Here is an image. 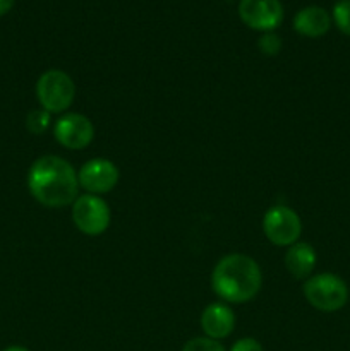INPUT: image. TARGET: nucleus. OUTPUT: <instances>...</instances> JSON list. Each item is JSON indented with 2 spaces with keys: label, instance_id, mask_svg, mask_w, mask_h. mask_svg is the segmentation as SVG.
<instances>
[{
  "label": "nucleus",
  "instance_id": "obj_1",
  "mask_svg": "<svg viewBox=\"0 0 350 351\" xmlns=\"http://www.w3.org/2000/svg\"><path fill=\"white\" fill-rule=\"evenodd\" d=\"M27 189L45 208H65L78 199V171L64 158L47 154L31 165L27 171Z\"/></svg>",
  "mask_w": 350,
  "mask_h": 351
},
{
  "label": "nucleus",
  "instance_id": "obj_2",
  "mask_svg": "<svg viewBox=\"0 0 350 351\" xmlns=\"http://www.w3.org/2000/svg\"><path fill=\"white\" fill-rule=\"evenodd\" d=\"M263 274L253 257L246 254H229L216 263L211 273V288L229 304H246L261 290Z\"/></svg>",
  "mask_w": 350,
  "mask_h": 351
},
{
  "label": "nucleus",
  "instance_id": "obj_3",
  "mask_svg": "<svg viewBox=\"0 0 350 351\" xmlns=\"http://www.w3.org/2000/svg\"><path fill=\"white\" fill-rule=\"evenodd\" d=\"M345 281L333 273H319L307 278L304 283V297L321 312H336L349 300Z\"/></svg>",
  "mask_w": 350,
  "mask_h": 351
},
{
  "label": "nucleus",
  "instance_id": "obj_4",
  "mask_svg": "<svg viewBox=\"0 0 350 351\" xmlns=\"http://www.w3.org/2000/svg\"><path fill=\"white\" fill-rule=\"evenodd\" d=\"M36 98L41 108L48 113H62L75 98V84L67 72L50 69L43 72L36 82Z\"/></svg>",
  "mask_w": 350,
  "mask_h": 351
},
{
  "label": "nucleus",
  "instance_id": "obj_5",
  "mask_svg": "<svg viewBox=\"0 0 350 351\" xmlns=\"http://www.w3.org/2000/svg\"><path fill=\"white\" fill-rule=\"evenodd\" d=\"M263 232L273 245L290 247L301 239L302 221L294 209L278 204L264 213Z\"/></svg>",
  "mask_w": 350,
  "mask_h": 351
},
{
  "label": "nucleus",
  "instance_id": "obj_6",
  "mask_svg": "<svg viewBox=\"0 0 350 351\" xmlns=\"http://www.w3.org/2000/svg\"><path fill=\"white\" fill-rule=\"evenodd\" d=\"M72 221L88 237H98L110 226V208L100 195L82 194L72 202Z\"/></svg>",
  "mask_w": 350,
  "mask_h": 351
},
{
  "label": "nucleus",
  "instance_id": "obj_7",
  "mask_svg": "<svg viewBox=\"0 0 350 351\" xmlns=\"http://www.w3.org/2000/svg\"><path fill=\"white\" fill-rule=\"evenodd\" d=\"M78 180L79 187L84 189L86 194H108L119 184L120 171L113 161L105 160V158H95V160L86 161L79 168Z\"/></svg>",
  "mask_w": 350,
  "mask_h": 351
},
{
  "label": "nucleus",
  "instance_id": "obj_8",
  "mask_svg": "<svg viewBox=\"0 0 350 351\" xmlns=\"http://www.w3.org/2000/svg\"><path fill=\"white\" fill-rule=\"evenodd\" d=\"M239 17L250 29L270 33L283 21V5L280 0H240Z\"/></svg>",
  "mask_w": 350,
  "mask_h": 351
},
{
  "label": "nucleus",
  "instance_id": "obj_9",
  "mask_svg": "<svg viewBox=\"0 0 350 351\" xmlns=\"http://www.w3.org/2000/svg\"><path fill=\"white\" fill-rule=\"evenodd\" d=\"M54 136L65 149H84L95 139V125L82 113H65L54 123Z\"/></svg>",
  "mask_w": 350,
  "mask_h": 351
},
{
  "label": "nucleus",
  "instance_id": "obj_10",
  "mask_svg": "<svg viewBox=\"0 0 350 351\" xmlns=\"http://www.w3.org/2000/svg\"><path fill=\"white\" fill-rule=\"evenodd\" d=\"M235 328V315L226 304L215 302L209 304L201 314V329L208 338L225 339L232 335Z\"/></svg>",
  "mask_w": 350,
  "mask_h": 351
},
{
  "label": "nucleus",
  "instance_id": "obj_11",
  "mask_svg": "<svg viewBox=\"0 0 350 351\" xmlns=\"http://www.w3.org/2000/svg\"><path fill=\"white\" fill-rule=\"evenodd\" d=\"M331 27L328 10L318 5H309L294 16V29L305 38H321Z\"/></svg>",
  "mask_w": 350,
  "mask_h": 351
},
{
  "label": "nucleus",
  "instance_id": "obj_12",
  "mask_svg": "<svg viewBox=\"0 0 350 351\" xmlns=\"http://www.w3.org/2000/svg\"><path fill=\"white\" fill-rule=\"evenodd\" d=\"M285 267L295 280H307L316 267V250L305 242L294 243L285 254Z\"/></svg>",
  "mask_w": 350,
  "mask_h": 351
},
{
  "label": "nucleus",
  "instance_id": "obj_13",
  "mask_svg": "<svg viewBox=\"0 0 350 351\" xmlns=\"http://www.w3.org/2000/svg\"><path fill=\"white\" fill-rule=\"evenodd\" d=\"M50 115L51 113H48L47 110L43 108L33 110V112L27 113L26 117V129L30 130L33 136H41V134L47 132L48 127H50Z\"/></svg>",
  "mask_w": 350,
  "mask_h": 351
},
{
  "label": "nucleus",
  "instance_id": "obj_14",
  "mask_svg": "<svg viewBox=\"0 0 350 351\" xmlns=\"http://www.w3.org/2000/svg\"><path fill=\"white\" fill-rule=\"evenodd\" d=\"M333 23L347 36H350V0H340L333 7Z\"/></svg>",
  "mask_w": 350,
  "mask_h": 351
},
{
  "label": "nucleus",
  "instance_id": "obj_15",
  "mask_svg": "<svg viewBox=\"0 0 350 351\" xmlns=\"http://www.w3.org/2000/svg\"><path fill=\"white\" fill-rule=\"evenodd\" d=\"M182 351H226L223 345L216 339L208 338V336H199V338L189 339L184 345Z\"/></svg>",
  "mask_w": 350,
  "mask_h": 351
},
{
  "label": "nucleus",
  "instance_id": "obj_16",
  "mask_svg": "<svg viewBox=\"0 0 350 351\" xmlns=\"http://www.w3.org/2000/svg\"><path fill=\"white\" fill-rule=\"evenodd\" d=\"M257 47L268 57H275V55L280 53L281 50V38L277 33L270 31V33H263V36L257 41Z\"/></svg>",
  "mask_w": 350,
  "mask_h": 351
},
{
  "label": "nucleus",
  "instance_id": "obj_17",
  "mask_svg": "<svg viewBox=\"0 0 350 351\" xmlns=\"http://www.w3.org/2000/svg\"><path fill=\"white\" fill-rule=\"evenodd\" d=\"M230 351H263V346L254 338H242L233 343Z\"/></svg>",
  "mask_w": 350,
  "mask_h": 351
},
{
  "label": "nucleus",
  "instance_id": "obj_18",
  "mask_svg": "<svg viewBox=\"0 0 350 351\" xmlns=\"http://www.w3.org/2000/svg\"><path fill=\"white\" fill-rule=\"evenodd\" d=\"M14 5V0H0V16L9 12Z\"/></svg>",
  "mask_w": 350,
  "mask_h": 351
},
{
  "label": "nucleus",
  "instance_id": "obj_19",
  "mask_svg": "<svg viewBox=\"0 0 350 351\" xmlns=\"http://www.w3.org/2000/svg\"><path fill=\"white\" fill-rule=\"evenodd\" d=\"M3 351H30V350L24 348V346H9V348H5Z\"/></svg>",
  "mask_w": 350,
  "mask_h": 351
}]
</instances>
